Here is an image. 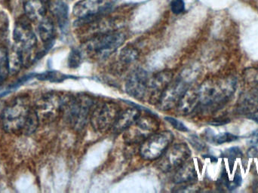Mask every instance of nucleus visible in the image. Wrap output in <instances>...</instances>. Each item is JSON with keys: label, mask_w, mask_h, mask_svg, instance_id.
Wrapping results in <instances>:
<instances>
[{"label": "nucleus", "mask_w": 258, "mask_h": 193, "mask_svg": "<svg viewBox=\"0 0 258 193\" xmlns=\"http://www.w3.org/2000/svg\"><path fill=\"white\" fill-rule=\"evenodd\" d=\"M32 109L25 97L12 100L3 109L1 122L3 129L9 133L24 132Z\"/></svg>", "instance_id": "f257e3e1"}, {"label": "nucleus", "mask_w": 258, "mask_h": 193, "mask_svg": "<svg viewBox=\"0 0 258 193\" xmlns=\"http://www.w3.org/2000/svg\"><path fill=\"white\" fill-rule=\"evenodd\" d=\"M93 100L86 95L63 98L62 109H63L70 124L74 128L80 130L86 124Z\"/></svg>", "instance_id": "f03ea898"}, {"label": "nucleus", "mask_w": 258, "mask_h": 193, "mask_svg": "<svg viewBox=\"0 0 258 193\" xmlns=\"http://www.w3.org/2000/svg\"><path fill=\"white\" fill-rule=\"evenodd\" d=\"M30 20L20 19L15 24L13 33L15 49L22 55L24 65H28L32 61V52L36 46V37L29 23Z\"/></svg>", "instance_id": "7ed1b4c3"}, {"label": "nucleus", "mask_w": 258, "mask_h": 193, "mask_svg": "<svg viewBox=\"0 0 258 193\" xmlns=\"http://www.w3.org/2000/svg\"><path fill=\"white\" fill-rule=\"evenodd\" d=\"M125 34L119 32H109L95 36L87 42L86 51L98 58H106L122 46L125 41Z\"/></svg>", "instance_id": "20e7f679"}, {"label": "nucleus", "mask_w": 258, "mask_h": 193, "mask_svg": "<svg viewBox=\"0 0 258 193\" xmlns=\"http://www.w3.org/2000/svg\"><path fill=\"white\" fill-rule=\"evenodd\" d=\"M173 139L174 135L170 132L152 134L141 144L140 149L141 157L148 161L159 159L169 148Z\"/></svg>", "instance_id": "39448f33"}, {"label": "nucleus", "mask_w": 258, "mask_h": 193, "mask_svg": "<svg viewBox=\"0 0 258 193\" xmlns=\"http://www.w3.org/2000/svg\"><path fill=\"white\" fill-rule=\"evenodd\" d=\"M233 92V85L219 81L206 82L198 91L200 103L206 106L224 101Z\"/></svg>", "instance_id": "423d86ee"}, {"label": "nucleus", "mask_w": 258, "mask_h": 193, "mask_svg": "<svg viewBox=\"0 0 258 193\" xmlns=\"http://www.w3.org/2000/svg\"><path fill=\"white\" fill-rule=\"evenodd\" d=\"M119 106L113 102H104L97 105L91 114V123L97 132H105L113 127L119 115Z\"/></svg>", "instance_id": "0eeeda50"}, {"label": "nucleus", "mask_w": 258, "mask_h": 193, "mask_svg": "<svg viewBox=\"0 0 258 193\" xmlns=\"http://www.w3.org/2000/svg\"><path fill=\"white\" fill-rule=\"evenodd\" d=\"M190 155V150L186 144L170 146L169 148L161 156L158 167L164 172L176 171L187 162Z\"/></svg>", "instance_id": "6e6552de"}, {"label": "nucleus", "mask_w": 258, "mask_h": 193, "mask_svg": "<svg viewBox=\"0 0 258 193\" xmlns=\"http://www.w3.org/2000/svg\"><path fill=\"white\" fill-rule=\"evenodd\" d=\"M115 0H80L74 7V14L84 22L110 10Z\"/></svg>", "instance_id": "1a4fd4ad"}, {"label": "nucleus", "mask_w": 258, "mask_h": 193, "mask_svg": "<svg viewBox=\"0 0 258 193\" xmlns=\"http://www.w3.org/2000/svg\"><path fill=\"white\" fill-rule=\"evenodd\" d=\"M158 127L159 121L154 116L148 114L141 115L136 122L127 129L128 132L125 135V140L128 143L141 142L156 132Z\"/></svg>", "instance_id": "9d476101"}, {"label": "nucleus", "mask_w": 258, "mask_h": 193, "mask_svg": "<svg viewBox=\"0 0 258 193\" xmlns=\"http://www.w3.org/2000/svg\"><path fill=\"white\" fill-rule=\"evenodd\" d=\"M189 89L187 83L183 78L177 79L171 81L159 101V107L162 110H168L177 106L183 94Z\"/></svg>", "instance_id": "9b49d317"}, {"label": "nucleus", "mask_w": 258, "mask_h": 193, "mask_svg": "<svg viewBox=\"0 0 258 193\" xmlns=\"http://www.w3.org/2000/svg\"><path fill=\"white\" fill-rule=\"evenodd\" d=\"M148 74L142 69L134 71L129 76L125 83L127 94L134 98H144L147 95V86L149 83Z\"/></svg>", "instance_id": "f8f14e48"}, {"label": "nucleus", "mask_w": 258, "mask_h": 193, "mask_svg": "<svg viewBox=\"0 0 258 193\" xmlns=\"http://www.w3.org/2000/svg\"><path fill=\"white\" fill-rule=\"evenodd\" d=\"M172 73L170 71H163L159 73L157 75L149 80L147 94L150 103L153 104L159 103L162 94L172 81Z\"/></svg>", "instance_id": "ddd939ff"}, {"label": "nucleus", "mask_w": 258, "mask_h": 193, "mask_svg": "<svg viewBox=\"0 0 258 193\" xmlns=\"http://www.w3.org/2000/svg\"><path fill=\"white\" fill-rule=\"evenodd\" d=\"M141 115V111L137 108H128L122 112H119L113 126V132L115 133L125 132L136 122Z\"/></svg>", "instance_id": "4468645a"}, {"label": "nucleus", "mask_w": 258, "mask_h": 193, "mask_svg": "<svg viewBox=\"0 0 258 193\" xmlns=\"http://www.w3.org/2000/svg\"><path fill=\"white\" fill-rule=\"evenodd\" d=\"M199 103L198 91L188 89L177 103V112L181 115H187L195 109Z\"/></svg>", "instance_id": "2eb2a0df"}, {"label": "nucleus", "mask_w": 258, "mask_h": 193, "mask_svg": "<svg viewBox=\"0 0 258 193\" xmlns=\"http://www.w3.org/2000/svg\"><path fill=\"white\" fill-rule=\"evenodd\" d=\"M25 16L30 21H42L46 15V3L41 0H27L24 6Z\"/></svg>", "instance_id": "dca6fc26"}, {"label": "nucleus", "mask_w": 258, "mask_h": 193, "mask_svg": "<svg viewBox=\"0 0 258 193\" xmlns=\"http://www.w3.org/2000/svg\"><path fill=\"white\" fill-rule=\"evenodd\" d=\"M197 178V171L194 162H185L178 169L176 170L174 176V182L177 184L190 183Z\"/></svg>", "instance_id": "f3484780"}, {"label": "nucleus", "mask_w": 258, "mask_h": 193, "mask_svg": "<svg viewBox=\"0 0 258 193\" xmlns=\"http://www.w3.org/2000/svg\"><path fill=\"white\" fill-rule=\"evenodd\" d=\"M41 40L45 44V48H51L54 39V27L51 20L49 18H45L41 21L38 28Z\"/></svg>", "instance_id": "a211bd4d"}, {"label": "nucleus", "mask_w": 258, "mask_h": 193, "mask_svg": "<svg viewBox=\"0 0 258 193\" xmlns=\"http://www.w3.org/2000/svg\"><path fill=\"white\" fill-rule=\"evenodd\" d=\"M54 14L58 23L59 27L62 31H64L68 25V7L67 4L61 1L56 3Z\"/></svg>", "instance_id": "6ab92c4d"}, {"label": "nucleus", "mask_w": 258, "mask_h": 193, "mask_svg": "<svg viewBox=\"0 0 258 193\" xmlns=\"http://www.w3.org/2000/svg\"><path fill=\"white\" fill-rule=\"evenodd\" d=\"M9 53L4 48H0V86L7 80L10 73Z\"/></svg>", "instance_id": "aec40b11"}, {"label": "nucleus", "mask_w": 258, "mask_h": 193, "mask_svg": "<svg viewBox=\"0 0 258 193\" xmlns=\"http://www.w3.org/2000/svg\"><path fill=\"white\" fill-rule=\"evenodd\" d=\"M35 78L40 81H48L50 83H61L69 78H74L71 76L65 75L57 71H47V72L36 74Z\"/></svg>", "instance_id": "412c9836"}, {"label": "nucleus", "mask_w": 258, "mask_h": 193, "mask_svg": "<svg viewBox=\"0 0 258 193\" xmlns=\"http://www.w3.org/2000/svg\"><path fill=\"white\" fill-rule=\"evenodd\" d=\"M139 56V53L132 47H125L120 52V59L125 63H131L135 61Z\"/></svg>", "instance_id": "4be33fe9"}, {"label": "nucleus", "mask_w": 258, "mask_h": 193, "mask_svg": "<svg viewBox=\"0 0 258 193\" xmlns=\"http://www.w3.org/2000/svg\"><path fill=\"white\" fill-rule=\"evenodd\" d=\"M83 57V52L81 50L78 49V48L73 49L70 53L69 57H68V66L73 69L78 68L81 65Z\"/></svg>", "instance_id": "5701e85b"}, {"label": "nucleus", "mask_w": 258, "mask_h": 193, "mask_svg": "<svg viewBox=\"0 0 258 193\" xmlns=\"http://www.w3.org/2000/svg\"><path fill=\"white\" fill-rule=\"evenodd\" d=\"M238 137L236 135H233L231 133H221L219 135H216L214 137V142L216 143L217 144H225V143H230L232 141H236L237 140Z\"/></svg>", "instance_id": "b1692460"}, {"label": "nucleus", "mask_w": 258, "mask_h": 193, "mask_svg": "<svg viewBox=\"0 0 258 193\" xmlns=\"http://www.w3.org/2000/svg\"><path fill=\"white\" fill-rule=\"evenodd\" d=\"M171 9L174 15H180L185 10V3L183 0H173L171 3Z\"/></svg>", "instance_id": "393cba45"}, {"label": "nucleus", "mask_w": 258, "mask_h": 193, "mask_svg": "<svg viewBox=\"0 0 258 193\" xmlns=\"http://www.w3.org/2000/svg\"><path fill=\"white\" fill-rule=\"evenodd\" d=\"M165 119L166 120L168 123H170L174 128L177 129V130L183 132H187V127H186V125L183 124L181 121H179V120L176 119V118H173V117H165Z\"/></svg>", "instance_id": "a878e982"}, {"label": "nucleus", "mask_w": 258, "mask_h": 193, "mask_svg": "<svg viewBox=\"0 0 258 193\" xmlns=\"http://www.w3.org/2000/svg\"><path fill=\"white\" fill-rule=\"evenodd\" d=\"M226 157L228 158L230 160L234 161L237 157H239L242 155V152L238 147H233L229 149L226 151Z\"/></svg>", "instance_id": "bb28decb"}, {"label": "nucleus", "mask_w": 258, "mask_h": 193, "mask_svg": "<svg viewBox=\"0 0 258 193\" xmlns=\"http://www.w3.org/2000/svg\"><path fill=\"white\" fill-rule=\"evenodd\" d=\"M249 143L252 146L258 145V130L253 132L249 138Z\"/></svg>", "instance_id": "cd10ccee"}, {"label": "nucleus", "mask_w": 258, "mask_h": 193, "mask_svg": "<svg viewBox=\"0 0 258 193\" xmlns=\"http://www.w3.org/2000/svg\"><path fill=\"white\" fill-rule=\"evenodd\" d=\"M253 118H254V119L255 120V121L258 123V112L257 113H256L254 116H253Z\"/></svg>", "instance_id": "c85d7f7f"}, {"label": "nucleus", "mask_w": 258, "mask_h": 193, "mask_svg": "<svg viewBox=\"0 0 258 193\" xmlns=\"http://www.w3.org/2000/svg\"><path fill=\"white\" fill-rule=\"evenodd\" d=\"M41 1L42 2H43V3H48V0H41Z\"/></svg>", "instance_id": "c756f323"}]
</instances>
